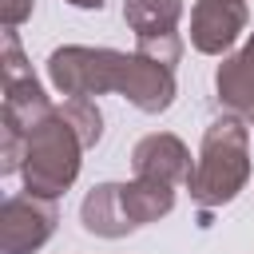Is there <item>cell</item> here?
I'll return each mask as SVG.
<instances>
[{"label":"cell","instance_id":"obj_3","mask_svg":"<svg viewBox=\"0 0 254 254\" xmlns=\"http://www.w3.org/2000/svg\"><path fill=\"white\" fill-rule=\"evenodd\" d=\"M127 52L115 48H87V44H64L48 56V79L67 99H91V95H119Z\"/></svg>","mask_w":254,"mask_h":254},{"label":"cell","instance_id":"obj_10","mask_svg":"<svg viewBox=\"0 0 254 254\" xmlns=\"http://www.w3.org/2000/svg\"><path fill=\"white\" fill-rule=\"evenodd\" d=\"M52 99L44 95L40 79L28 75V79H16V83H4V131H16V135H32V127H40L48 115H52Z\"/></svg>","mask_w":254,"mask_h":254},{"label":"cell","instance_id":"obj_5","mask_svg":"<svg viewBox=\"0 0 254 254\" xmlns=\"http://www.w3.org/2000/svg\"><path fill=\"white\" fill-rule=\"evenodd\" d=\"M250 24L246 0H198L190 8V44L202 56H226Z\"/></svg>","mask_w":254,"mask_h":254},{"label":"cell","instance_id":"obj_6","mask_svg":"<svg viewBox=\"0 0 254 254\" xmlns=\"http://www.w3.org/2000/svg\"><path fill=\"white\" fill-rule=\"evenodd\" d=\"M131 171L135 179H151V183H167V187H187L194 175V159L187 151V143L171 131H151L135 143L131 151Z\"/></svg>","mask_w":254,"mask_h":254},{"label":"cell","instance_id":"obj_2","mask_svg":"<svg viewBox=\"0 0 254 254\" xmlns=\"http://www.w3.org/2000/svg\"><path fill=\"white\" fill-rule=\"evenodd\" d=\"M83 143L75 135V127L60 115V107L40 123L32 127L28 135V147H24V190L28 194H40V198H60L71 190V183L79 179V163H83Z\"/></svg>","mask_w":254,"mask_h":254},{"label":"cell","instance_id":"obj_9","mask_svg":"<svg viewBox=\"0 0 254 254\" xmlns=\"http://www.w3.org/2000/svg\"><path fill=\"white\" fill-rule=\"evenodd\" d=\"M214 91L226 111H234V115L254 111V32L246 36V44L238 52L222 56V64L214 71Z\"/></svg>","mask_w":254,"mask_h":254},{"label":"cell","instance_id":"obj_15","mask_svg":"<svg viewBox=\"0 0 254 254\" xmlns=\"http://www.w3.org/2000/svg\"><path fill=\"white\" fill-rule=\"evenodd\" d=\"M0 71H4V83H16V79H28V75H32V64L24 60V48H20V36H16V32H4Z\"/></svg>","mask_w":254,"mask_h":254},{"label":"cell","instance_id":"obj_14","mask_svg":"<svg viewBox=\"0 0 254 254\" xmlns=\"http://www.w3.org/2000/svg\"><path fill=\"white\" fill-rule=\"evenodd\" d=\"M135 52H143V56H147V60H155V64L175 67V64H179V56H183V36H179V32L147 36V40H135Z\"/></svg>","mask_w":254,"mask_h":254},{"label":"cell","instance_id":"obj_7","mask_svg":"<svg viewBox=\"0 0 254 254\" xmlns=\"http://www.w3.org/2000/svg\"><path fill=\"white\" fill-rule=\"evenodd\" d=\"M119 95H123L127 103H135L143 115H163V111L175 103V95H179L175 67L155 64V60H147L143 52H127L123 79H119Z\"/></svg>","mask_w":254,"mask_h":254},{"label":"cell","instance_id":"obj_1","mask_svg":"<svg viewBox=\"0 0 254 254\" xmlns=\"http://www.w3.org/2000/svg\"><path fill=\"white\" fill-rule=\"evenodd\" d=\"M246 183H250V127L242 115L226 111L210 119V127L202 131V147H198L187 190L198 206L214 210L234 202Z\"/></svg>","mask_w":254,"mask_h":254},{"label":"cell","instance_id":"obj_16","mask_svg":"<svg viewBox=\"0 0 254 254\" xmlns=\"http://www.w3.org/2000/svg\"><path fill=\"white\" fill-rule=\"evenodd\" d=\"M36 0H0V20H4V32H16L28 16H32Z\"/></svg>","mask_w":254,"mask_h":254},{"label":"cell","instance_id":"obj_8","mask_svg":"<svg viewBox=\"0 0 254 254\" xmlns=\"http://www.w3.org/2000/svg\"><path fill=\"white\" fill-rule=\"evenodd\" d=\"M79 222L95 238H123L135 230L127 202H123V183H95L83 202H79Z\"/></svg>","mask_w":254,"mask_h":254},{"label":"cell","instance_id":"obj_4","mask_svg":"<svg viewBox=\"0 0 254 254\" xmlns=\"http://www.w3.org/2000/svg\"><path fill=\"white\" fill-rule=\"evenodd\" d=\"M60 222V206L40 194H12L0 206V254H36Z\"/></svg>","mask_w":254,"mask_h":254},{"label":"cell","instance_id":"obj_17","mask_svg":"<svg viewBox=\"0 0 254 254\" xmlns=\"http://www.w3.org/2000/svg\"><path fill=\"white\" fill-rule=\"evenodd\" d=\"M71 8H87V12H99L103 8V0H67Z\"/></svg>","mask_w":254,"mask_h":254},{"label":"cell","instance_id":"obj_11","mask_svg":"<svg viewBox=\"0 0 254 254\" xmlns=\"http://www.w3.org/2000/svg\"><path fill=\"white\" fill-rule=\"evenodd\" d=\"M123 20L135 32V40L167 36L183 20V0H123Z\"/></svg>","mask_w":254,"mask_h":254},{"label":"cell","instance_id":"obj_12","mask_svg":"<svg viewBox=\"0 0 254 254\" xmlns=\"http://www.w3.org/2000/svg\"><path fill=\"white\" fill-rule=\"evenodd\" d=\"M123 202H127L131 222L147 226V222H159L175 210V187L151 183V179H131V183H123Z\"/></svg>","mask_w":254,"mask_h":254},{"label":"cell","instance_id":"obj_13","mask_svg":"<svg viewBox=\"0 0 254 254\" xmlns=\"http://www.w3.org/2000/svg\"><path fill=\"white\" fill-rule=\"evenodd\" d=\"M60 115L75 127V135H79L83 147H95V143L103 139V115H99L95 99H64Z\"/></svg>","mask_w":254,"mask_h":254}]
</instances>
